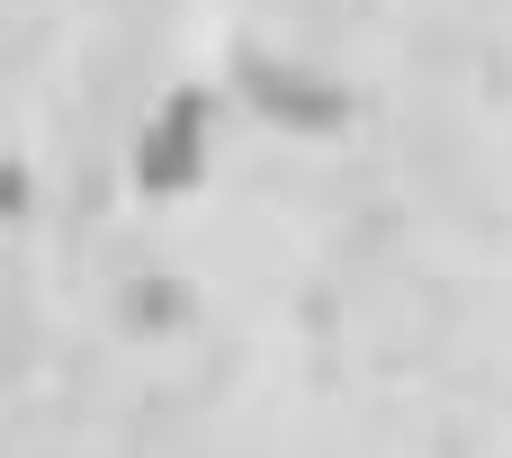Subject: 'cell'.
Segmentation results:
<instances>
[{"label":"cell","mask_w":512,"mask_h":458,"mask_svg":"<svg viewBox=\"0 0 512 458\" xmlns=\"http://www.w3.org/2000/svg\"><path fill=\"white\" fill-rule=\"evenodd\" d=\"M243 99H252V108H270V117H279V126H297V135L342 126V90H333V81H315V72H297V63H279V54H243Z\"/></svg>","instance_id":"obj_1"},{"label":"cell","mask_w":512,"mask_h":458,"mask_svg":"<svg viewBox=\"0 0 512 458\" xmlns=\"http://www.w3.org/2000/svg\"><path fill=\"white\" fill-rule=\"evenodd\" d=\"M207 171V99H171L153 126H144V144H135V180L153 189V198H171V189H189Z\"/></svg>","instance_id":"obj_2"},{"label":"cell","mask_w":512,"mask_h":458,"mask_svg":"<svg viewBox=\"0 0 512 458\" xmlns=\"http://www.w3.org/2000/svg\"><path fill=\"white\" fill-rule=\"evenodd\" d=\"M27 198H36V189H27V171H18V162H0V216H27Z\"/></svg>","instance_id":"obj_3"}]
</instances>
